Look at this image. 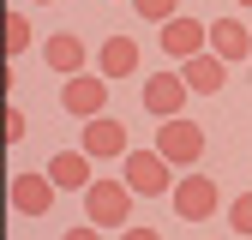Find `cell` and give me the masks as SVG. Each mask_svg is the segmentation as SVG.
Instances as JSON below:
<instances>
[{
    "label": "cell",
    "mask_w": 252,
    "mask_h": 240,
    "mask_svg": "<svg viewBox=\"0 0 252 240\" xmlns=\"http://www.w3.org/2000/svg\"><path fill=\"white\" fill-rule=\"evenodd\" d=\"M42 174H48V186H54V192H84L90 180H96V174H90V156H84V150H54Z\"/></svg>",
    "instance_id": "obj_12"
},
{
    "label": "cell",
    "mask_w": 252,
    "mask_h": 240,
    "mask_svg": "<svg viewBox=\"0 0 252 240\" xmlns=\"http://www.w3.org/2000/svg\"><path fill=\"white\" fill-rule=\"evenodd\" d=\"M30 42H36V36H30V18H18V12H0V54H6V60H18Z\"/></svg>",
    "instance_id": "obj_15"
},
{
    "label": "cell",
    "mask_w": 252,
    "mask_h": 240,
    "mask_svg": "<svg viewBox=\"0 0 252 240\" xmlns=\"http://www.w3.org/2000/svg\"><path fill=\"white\" fill-rule=\"evenodd\" d=\"M120 186L132 198H168L174 192V168L156 156V150H126L120 156Z\"/></svg>",
    "instance_id": "obj_1"
},
{
    "label": "cell",
    "mask_w": 252,
    "mask_h": 240,
    "mask_svg": "<svg viewBox=\"0 0 252 240\" xmlns=\"http://www.w3.org/2000/svg\"><path fill=\"white\" fill-rule=\"evenodd\" d=\"M126 6H132L144 24H168V18L180 12V0H126Z\"/></svg>",
    "instance_id": "obj_16"
},
{
    "label": "cell",
    "mask_w": 252,
    "mask_h": 240,
    "mask_svg": "<svg viewBox=\"0 0 252 240\" xmlns=\"http://www.w3.org/2000/svg\"><path fill=\"white\" fill-rule=\"evenodd\" d=\"M60 240H102V228H90V222H78V228H66Z\"/></svg>",
    "instance_id": "obj_19"
},
{
    "label": "cell",
    "mask_w": 252,
    "mask_h": 240,
    "mask_svg": "<svg viewBox=\"0 0 252 240\" xmlns=\"http://www.w3.org/2000/svg\"><path fill=\"white\" fill-rule=\"evenodd\" d=\"M78 150H84L90 162H120L126 150H132V138H126V120H114V114L84 120V138H78Z\"/></svg>",
    "instance_id": "obj_5"
},
{
    "label": "cell",
    "mask_w": 252,
    "mask_h": 240,
    "mask_svg": "<svg viewBox=\"0 0 252 240\" xmlns=\"http://www.w3.org/2000/svg\"><path fill=\"white\" fill-rule=\"evenodd\" d=\"M132 72H138V42L132 36H108L96 48V78L114 84V78H132Z\"/></svg>",
    "instance_id": "obj_13"
},
{
    "label": "cell",
    "mask_w": 252,
    "mask_h": 240,
    "mask_svg": "<svg viewBox=\"0 0 252 240\" xmlns=\"http://www.w3.org/2000/svg\"><path fill=\"white\" fill-rule=\"evenodd\" d=\"M156 156H162L168 168H198V156H204V126H198V120H162Z\"/></svg>",
    "instance_id": "obj_4"
},
{
    "label": "cell",
    "mask_w": 252,
    "mask_h": 240,
    "mask_svg": "<svg viewBox=\"0 0 252 240\" xmlns=\"http://www.w3.org/2000/svg\"><path fill=\"white\" fill-rule=\"evenodd\" d=\"M30 132V120H24V108H12V102H0V144H18Z\"/></svg>",
    "instance_id": "obj_17"
},
{
    "label": "cell",
    "mask_w": 252,
    "mask_h": 240,
    "mask_svg": "<svg viewBox=\"0 0 252 240\" xmlns=\"http://www.w3.org/2000/svg\"><path fill=\"white\" fill-rule=\"evenodd\" d=\"M60 108H66L72 120H96V114H108V78H96V72H72L66 84H60Z\"/></svg>",
    "instance_id": "obj_6"
},
{
    "label": "cell",
    "mask_w": 252,
    "mask_h": 240,
    "mask_svg": "<svg viewBox=\"0 0 252 240\" xmlns=\"http://www.w3.org/2000/svg\"><path fill=\"white\" fill-rule=\"evenodd\" d=\"M174 72H180V84H186V96H216V90L228 84V66H222L210 48H204V54H192V60H180Z\"/></svg>",
    "instance_id": "obj_9"
},
{
    "label": "cell",
    "mask_w": 252,
    "mask_h": 240,
    "mask_svg": "<svg viewBox=\"0 0 252 240\" xmlns=\"http://www.w3.org/2000/svg\"><path fill=\"white\" fill-rule=\"evenodd\" d=\"M36 6H54V0H36Z\"/></svg>",
    "instance_id": "obj_22"
},
{
    "label": "cell",
    "mask_w": 252,
    "mask_h": 240,
    "mask_svg": "<svg viewBox=\"0 0 252 240\" xmlns=\"http://www.w3.org/2000/svg\"><path fill=\"white\" fill-rule=\"evenodd\" d=\"M6 204L18 210V216H48V210H54V186H48V174H42V168H24V174H12Z\"/></svg>",
    "instance_id": "obj_7"
},
{
    "label": "cell",
    "mask_w": 252,
    "mask_h": 240,
    "mask_svg": "<svg viewBox=\"0 0 252 240\" xmlns=\"http://www.w3.org/2000/svg\"><path fill=\"white\" fill-rule=\"evenodd\" d=\"M204 36H210V24H198V18H186V12H174V18L162 24V36H156V42H162V54L174 60V66H180V60H192V54H204Z\"/></svg>",
    "instance_id": "obj_8"
},
{
    "label": "cell",
    "mask_w": 252,
    "mask_h": 240,
    "mask_svg": "<svg viewBox=\"0 0 252 240\" xmlns=\"http://www.w3.org/2000/svg\"><path fill=\"white\" fill-rule=\"evenodd\" d=\"M204 48L222 60V66H234V60H246V54H252V30H246L240 18H210V36H204Z\"/></svg>",
    "instance_id": "obj_10"
},
{
    "label": "cell",
    "mask_w": 252,
    "mask_h": 240,
    "mask_svg": "<svg viewBox=\"0 0 252 240\" xmlns=\"http://www.w3.org/2000/svg\"><path fill=\"white\" fill-rule=\"evenodd\" d=\"M42 60H48V72H84V60H90V48H84V36H72V30H60V36H48L42 42Z\"/></svg>",
    "instance_id": "obj_14"
},
{
    "label": "cell",
    "mask_w": 252,
    "mask_h": 240,
    "mask_svg": "<svg viewBox=\"0 0 252 240\" xmlns=\"http://www.w3.org/2000/svg\"><path fill=\"white\" fill-rule=\"evenodd\" d=\"M168 204H174V216L180 222H204V216H216V210H222V192H216V180L210 174H180L174 180V192H168Z\"/></svg>",
    "instance_id": "obj_3"
},
{
    "label": "cell",
    "mask_w": 252,
    "mask_h": 240,
    "mask_svg": "<svg viewBox=\"0 0 252 240\" xmlns=\"http://www.w3.org/2000/svg\"><path fill=\"white\" fill-rule=\"evenodd\" d=\"M144 108H150L156 120H180V108H186L180 72H150V78H144Z\"/></svg>",
    "instance_id": "obj_11"
},
{
    "label": "cell",
    "mask_w": 252,
    "mask_h": 240,
    "mask_svg": "<svg viewBox=\"0 0 252 240\" xmlns=\"http://www.w3.org/2000/svg\"><path fill=\"white\" fill-rule=\"evenodd\" d=\"M120 240H162L156 228H144V222H132V228H120Z\"/></svg>",
    "instance_id": "obj_20"
},
{
    "label": "cell",
    "mask_w": 252,
    "mask_h": 240,
    "mask_svg": "<svg viewBox=\"0 0 252 240\" xmlns=\"http://www.w3.org/2000/svg\"><path fill=\"white\" fill-rule=\"evenodd\" d=\"M228 228H234V234H252V192H240V198L228 204Z\"/></svg>",
    "instance_id": "obj_18"
},
{
    "label": "cell",
    "mask_w": 252,
    "mask_h": 240,
    "mask_svg": "<svg viewBox=\"0 0 252 240\" xmlns=\"http://www.w3.org/2000/svg\"><path fill=\"white\" fill-rule=\"evenodd\" d=\"M234 6H246V12H252V0H234Z\"/></svg>",
    "instance_id": "obj_21"
},
{
    "label": "cell",
    "mask_w": 252,
    "mask_h": 240,
    "mask_svg": "<svg viewBox=\"0 0 252 240\" xmlns=\"http://www.w3.org/2000/svg\"><path fill=\"white\" fill-rule=\"evenodd\" d=\"M84 216H90V228H132V192L120 180H90L84 186Z\"/></svg>",
    "instance_id": "obj_2"
}]
</instances>
